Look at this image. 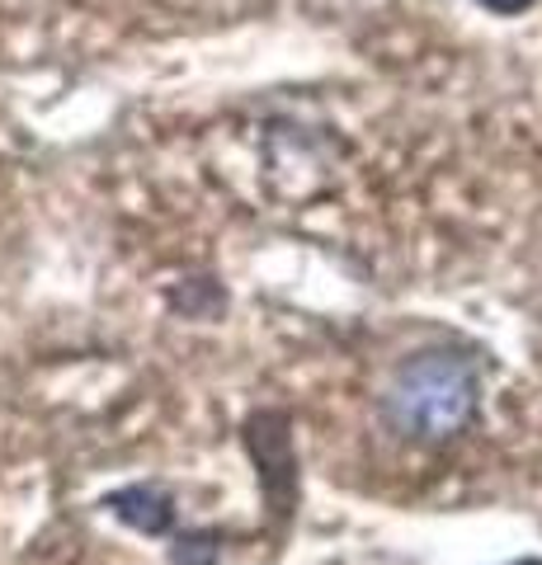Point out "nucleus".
I'll return each mask as SVG.
<instances>
[{"label": "nucleus", "mask_w": 542, "mask_h": 565, "mask_svg": "<svg viewBox=\"0 0 542 565\" xmlns=\"http://www.w3.org/2000/svg\"><path fill=\"white\" fill-rule=\"evenodd\" d=\"M486 10H496V14H514V10H523L529 0H481Z\"/></svg>", "instance_id": "obj_2"}, {"label": "nucleus", "mask_w": 542, "mask_h": 565, "mask_svg": "<svg viewBox=\"0 0 542 565\" xmlns=\"http://www.w3.org/2000/svg\"><path fill=\"white\" fill-rule=\"evenodd\" d=\"M477 367L453 349H425L396 367L382 396V419L387 429L411 438L419 448H439L448 438H458L471 415H477Z\"/></svg>", "instance_id": "obj_1"}]
</instances>
